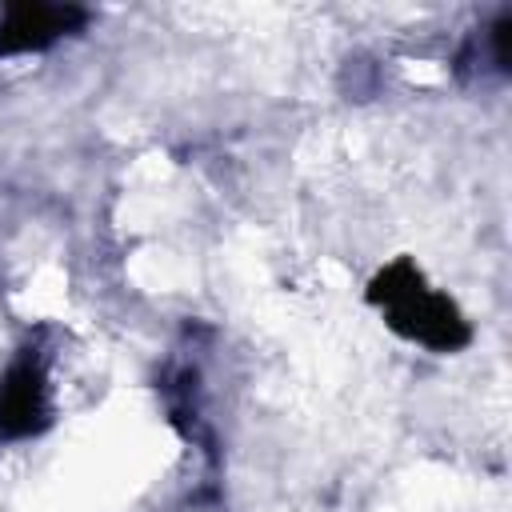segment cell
I'll use <instances>...</instances> for the list:
<instances>
[{"mask_svg":"<svg viewBox=\"0 0 512 512\" xmlns=\"http://www.w3.org/2000/svg\"><path fill=\"white\" fill-rule=\"evenodd\" d=\"M84 24V8L76 4H12L0 20V56L40 52L56 36L76 32Z\"/></svg>","mask_w":512,"mask_h":512,"instance_id":"2","label":"cell"},{"mask_svg":"<svg viewBox=\"0 0 512 512\" xmlns=\"http://www.w3.org/2000/svg\"><path fill=\"white\" fill-rule=\"evenodd\" d=\"M508 32H512V16L504 12L496 24H492V44H496V64L508 68Z\"/></svg>","mask_w":512,"mask_h":512,"instance_id":"4","label":"cell"},{"mask_svg":"<svg viewBox=\"0 0 512 512\" xmlns=\"http://www.w3.org/2000/svg\"><path fill=\"white\" fill-rule=\"evenodd\" d=\"M48 424L44 372L32 360H16L0 380V436H32Z\"/></svg>","mask_w":512,"mask_h":512,"instance_id":"3","label":"cell"},{"mask_svg":"<svg viewBox=\"0 0 512 512\" xmlns=\"http://www.w3.org/2000/svg\"><path fill=\"white\" fill-rule=\"evenodd\" d=\"M368 300L384 308L388 324L408 340H420L436 352H452L468 344V324L460 320L456 304L432 292L412 260H396L384 272H376L368 284Z\"/></svg>","mask_w":512,"mask_h":512,"instance_id":"1","label":"cell"}]
</instances>
